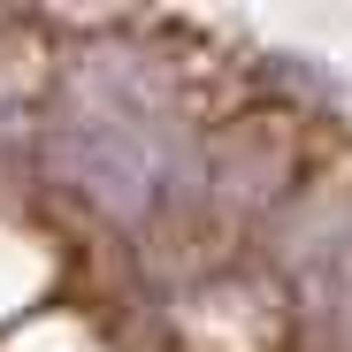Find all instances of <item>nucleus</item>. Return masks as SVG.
<instances>
[{"label":"nucleus","mask_w":352,"mask_h":352,"mask_svg":"<svg viewBox=\"0 0 352 352\" xmlns=\"http://www.w3.org/2000/svg\"><path fill=\"white\" fill-rule=\"evenodd\" d=\"M54 153H62V176L69 184H85L100 207H115V214H138L146 199H153V146H146V131L138 123H123L115 107H77L69 123H62V138H54Z\"/></svg>","instance_id":"nucleus-1"}]
</instances>
